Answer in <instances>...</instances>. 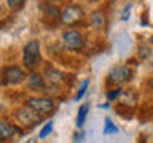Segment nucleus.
<instances>
[{"instance_id": "nucleus-1", "label": "nucleus", "mask_w": 153, "mask_h": 143, "mask_svg": "<svg viewBox=\"0 0 153 143\" xmlns=\"http://www.w3.org/2000/svg\"><path fill=\"white\" fill-rule=\"evenodd\" d=\"M22 60L27 70H35L40 62V41L30 40L22 49Z\"/></svg>"}, {"instance_id": "nucleus-2", "label": "nucleus", "mask_w": 153, "mask_h": 143, "mask_svg": "<svg viewBox=\"0 0 153 143\" xmlns=\"http://www.w3.org/2000/svg\"><path fill=\"white\" fill-rule=\"evenodd\" d=\"M132 76V72L126 65H120L108 73V86H118L123 83H128Z\"/></svg>"}, {"instance_id": "nucleus-3", "label": "nucleus", "mask_w": 153, "mask_h": 143, "mask_svg": "<svg viewBox=\"0 0 153 143\" xmlns=\"http://www.w3.org/2000/svg\"><path fill=\"white\" fill-rule=\"evenodd\" d=\"M85 18V13L81 7L78 5H69V7L64 8V11L61 13V21L62 24H65V26H72V24L75 22H80L81 19Z\"/></svg>"}, {"instance_id": "nucleus-4", "label": "nucleus", "mask_w": 153, "mask_h": 143, "mask_svg": "<svg viewBox=\"0 0 153 143\" xmlns=\"http://www.w3.org/2000/svg\"><path fill=\"white\" fill-rule=\"evenodd\" d=\"M62 43L69 51H76L83 46V37L76 30H67L62 33Z\"/></svg>"}, {"instance_id": "nucleus-5", "label": "nucleus", "mask_w": 153, "mask_h": 143, "mask_svg": "<svg viewBox=\"0 0 153 143\" xmlns=\"http://www.w3.org/2000/svg\"><path fill=\"white\" fill-rule=\"evenodd\" d=\"M38 114L40 113H38L37 110H33L30 105H27V107H22V108L18 110L16 118L24 124V126H33V124H37L40 121V116H38Z\"/></svg>"}, {"instance_id": "nucleus-6", "label": "nucleus", "mask_w": 153, "mask_h": 143, "mask_svg": "<svg viewBox=\"0 0 153 143\" xmlns=\"http://www.w3.org/2000/svg\"><path fill=\"white\" fill-rule=\"evenodd\" d=\"M26 78L24 72L16 65H11V67H7L3 69V84H18Z\"/></svg>"}, {"instance_id": "nucleus-7", "label": "nucleus", "mask_w": 153, "mask_h": 143, "mask_svg": "<svg viewBox=\"0 0 153 143\" xmlns=\"http://www.w3.org/2000/svg\"><path fill=\"white\" fill-rule=\"evenodd\" d=\"M29 105L37 110L40 114H46L50 113L53 108H54V103H53L51 99H45V97H40V99H30L29 100Z\"/></svg>"}, {"instance_id": "nucleus-8", "label": "nucleus", "mask_w": 153, "mask_h": 143, "mask_svg": "<svg viewBox=\"0 0 153 143\" xmlns=\"http://www.w3.org/2000/svg\"><path fill=\"white\" fill-rule=\"evenodd\" d=\"M27 84L32 91H43L45 89V80H43V76L38 75V73H32L29 76Z\"/></svg>"}, {"instance_id": "nucleus-9", "label": "nucleus", "mask_w": 153, "mask_h": 143, "mask_svg": "<svg viewBox=\"0 0 153 143\" xmlns=\"http://www.w3.org/2000/svg\"><path fill=\"white\" fill-rule=\"evenodd\" d=\"M14 133H16V130H14L7 121H0V138H2V140H7V138L13 137Z\"/></svg>"}, {"instance_id": "nucleus-10", "label": "nucleus", "mask_w": 153, "mask_h": 143, "mask_svg": "<svg viewBox=\"0 0 153 143\" xmlns=\"http://www.w3.org/2000/svg\"><path fill=\"white\" fill-rule=\"evenodd\" d=\"M86 114H88V105H81L80 110H78V116H76V127H78V129L83 127Z\"/></svg>"}, {"instance_id": "nucleus-11", "label": "nucleus", "mask_w": 153, "mask_h": 143, "mask_svg": "<svg viewBox=\"0 0 153 143\" xmlns=\"http://www.w3.org/2000/svg\"><path fill=\"white\" fill-rule=\"evenodd\" d=\"M57 16H59V10L56 7H53V5H46L45 7V18L46 19L51 18V21H53V19H56Z\"/></svg>"}, {"instance_id": "nucleus-12", "label": "nucleus", "mask_w": 153, "mask_h": 143, "mask_svg": "<svg viewBox=\"0 0 153 143\" xmlns=\"http://www.w3.org/2000/svg\"><path fill=\"white\" fill-rule=\"evenodd\" d=\"M91 19H93V22H94L96 27L104 26V16H102V13H100V11H94V14L91 16Z\"/></svg>"}, {"instance_id": "nucleus-13", "label": "nucleus", "mask_w": 153, "mask_h": 143, "mask_svg": "<svg viewBox=\"0 0 153 143\" xmlns=\"http://www.w3.org/2000/svg\"><path fill=\"white\" fill-rule=\"evenodd\" d=\"M88 86H89V81H88V80H85L83 83L80 84V88H78V92H76L75 100H81V97H83L85 92H86V89H88Z\"/></svg>"}, {"instance_id": "nucleus-14", "label": "nucleus", "mask_w": 153, "mask_h": 143, "mask_svg": "<svg viewBox=\"0 0 153 143\" xmlns=\"http://www.w3.org/2000/svg\"><path fill=\"white\" fill-rule=\"evenodd\" d=\"M117 132H118V129L115 127V124L107 118V119H105V129H104V133H117Z\"/></svg>"}, {"instance_id": "nucleus-15", "label": "nucleus", "mask_w": 153, "mask_h": 143, "mask_svg": "<svg viewBox=\"0 0 153 143\" xmlns=\"http://www.w3.org/2000/svg\"><path fill=\"white\" fill-rule=\"evenodd\" d=\"M51 132H53V121H50V122L45 124V127H43L42 132H40V138H46Z\"/></svg>"}, {"instance_id": "nucleus-16", "label": "nucleus", "mask_w": 153, "mask_h": 143, "mask_svg": "<svg viewBox=\"0 0 153 143\" xmlns=\"http://www.w3.org/2000/svg\"><path fill=\"white\" fill-rule=\"evenodd\" d=\"M24 2H26V0H7L8 7L11 10H19L24 5Z\"/></svg>"}, {"instance_id": "nucleus-17", "label": "nucleus", "mask_w": 153, "mask_h": 143, "mask_svg": "<svg viewBox=\"0 0 153 143\" xmlns=\"http://www.w3.org/2000/svg\"><path fill=\"white\" fill-rule=\"evenodd\" d=\"M120 94H121V89H115V91H110L108 92V102H112L113 99H118Z\"/></svg>"}, {"instance_id": "nucleus-18", "label": "nucleus", "mask_w": 153, "mask_h": 143, "mask_svg": "<svg viewBox=\"0 0 153 143\" xmlns=\"http://www.w3.org/2000/svg\"><path fill=\"white\" fill-rule=\"evenodd\" d=\"M131 8H132V7H131V5H128V7H126V8H124V11H123V16H121V18L124 19V21H126V19L129 18V11H131Z\"/></svg>"}, {"instance_id": "nucleus-19", "label": "nucleus", "mask_w": 153, "mask_h": 143, "mask_svg": "<svg viewBox=\"0 0 153 143\" xmlns=\"http://www.w3.org/2000/svg\"><path fill=\"white\" fill-rule=\"evenodd\" d=\"M29 143H35V140H29Z\"/></svg>"}, {"instance_id": "nucleus-20", "label": "nucleus", "mask_w": 153, "mask_h": 143, "mask_svg": "<svg viewBox=\"0 0 153 143\" xmlns=\"http://www.w3.org/2000/svg\"><path fill=\"white\" fill-rule=\"evenodd\" d=\"M53 2H62V0H53Z\"/></svg>"}, {"instance_id": "nucleus-21", "label": "nucleus", "mask_w": 153, "mask_h": 143, "mask_svg": "<svg viewBox=\"0 0 153 143\" xmlns=\"http://www.w3.org/2000/svg\"><path fill=\"white\" fill-rule=\"evenodd\" d=\"M150 41H152V43H153V37H152V38H150Z\"/></svg>"}]
</instances>
